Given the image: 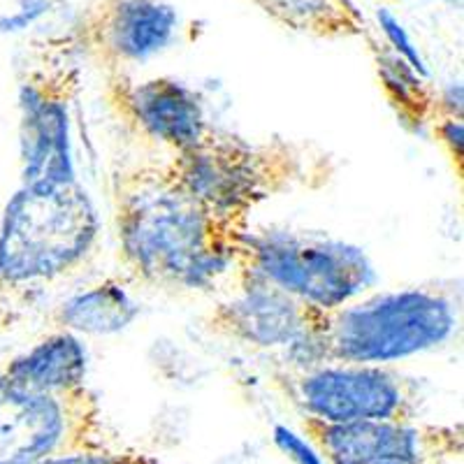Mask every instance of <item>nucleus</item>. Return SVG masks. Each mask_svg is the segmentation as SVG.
Instances as JSON below:
<instances>
[{
    "label": "nucleus",
    "instance_id": "nucleus-15",
    "mask_svg": "<svg viewBox=\"0 0 464 464\" xmlns=\"http://www.w3.org/2000/svg\"><path fill=\"white\" fill-rule=\"evenodd\" d=\"M138 316L140 304L132 300L126 285L119 279H105L56 306L52 321L74 334L105 337L123 333Z\"/></svg>",
    "mask_w": 464,
    "mask_h": 464
},
{
    "label": "nucleus",
    "instance_id": "nucleus-7",
    "mask_svg": "<svg viewBox=\"0 0 464 464\" xmlns=\"http://www.w3.org/2000/svg\"><path fill=\"white\" fill-rule=\"evenodd\" d=\"M98 449H105V425L89 385L31 391L0 370V464H47Z\"/></svg>",
    "mask_w": 464,
    "mask_h": 464
},
{
    "label": "nucleus",
    "instance_id": "nucleus-11",
    "mask_svg": "<svg viewBox=\"0 0 464 464\" xmlns=\"http://www.w3.org/2000/svg\"><path fill=\"white\" fill-rule=\"evenodd\" d=\"M105 101L128 130L169 153L198 147L217 128L202 95L168 74L140 82L128 72L105 74Z\"/></svg>",
    "mask_w": 464,
    "mask_h": 464
},
{
    "label": "nucleus",
    "instance_id": "nucleus-19",
    "mask_svg": "<svg viewBox=\"0 0 464 464\" xmlns=\"http://www.w3.org/2000/svg\"><path fill=\"white\" fill-rule=\"evenodd\" d=\"M53 0H16L14 10L0 14V35H14L37 24L44 14H49Z\"/></svg>",
    "mask_w": 464,
    "mask_h": 464
},
{
    "label": "nucleus",
    "instance_id": "nucleus-20",
    "mask_svg": "<svg viewBox=\"0 0 464 464\" xmlns=\"http://www.w3.org/2000/svg\"><path fill=\"white\" fill-rule=\"evenodd\" d=\"M272 439H275L276 449L288 455L295 464H325V459L314 449V443L309 439L300 437V434L285 428V425H275Z\"/></svg>",
    "mask_w": 464,
    "mask_h": 464
},
{
    "label": "nucleus",
    "instance_id": "nucleus-4",
    "mask_svg": "<svg viewBox=\"0 0 464 464\" xmlns=\"http://www.w3.org/2000/svg\"><path fill=\"white\" fill-rule=\"evenodd\" d=\"M168 165L198 198L232 217L251 218L265 200L284 196L312 179L327 181L325 159L288 140H248L214 128L188 151L169 153Z\"/></svg>",
    "mask_w": 464,
    "mask_h": 464
},
{
    "label": "nucleus",
    "instance_id": "nucleus-8",
    "mask_svg": "<svg viewBox=\"0 0 464 464\" xmlns=\"http://www.w3.org/2000/svg\"><path fill=\"white\" fill-rule=\"evenodd\" d=\"M272 385L302 418L323 422L418 420L416 385L388 364H284L272 372Z\"/></svg>",
    "mask_w": 464,
    "mask_h": 464
},
{
    "label": "nucleus",
    "instance_id": "nucleus-21",
    "mask_svg": "<svg viewBox=\"0 0 464 464\" xmlns=\"http://www.w3.org/2000/svg\"><path fill=\"white\" fill-rule=\"evenodd\" d=\"M47 464H168L159 458H151V455H142V453H111V450L98 449V450H89V453H77V455H68V458H58L52 459Z\"/></svg>",
    "mask_w": 464,
    "mask_h": 464
},
{
    "label": "nucleus",
    "instance_id": "nucleus-1",
    "mask_svg": "<svg viewBox=\"0 0 464 464\" xmlns=\"http://www.w3.org/2000/svg\"><path fill=\"white\" fill-rule=\"evenodd\" d=\"M119 263L156 288L209 290L230 276L251 218L207 205L168 160L119 165L110 174Z\"/></svg>",
    "mask_w": 464,
    "mask_h": 464
},
{
    "label": "nucleus",
    "instance_id": "nucleus-16",
    "mask_svg": "<svg viewBox=\"0 0 464 464\" xmlns=\"http://www.w3.org/2000/svg\"><path fill=\"white\" fill-rule=\"evenodd\" d=\"M281 28L318 40H351L367 33V19L353 0H254Z\"/></svg>",
    "mask_w": 464,
    "mask_h": 464
},
{
    "label": "nucleus",
    "instance_id": "nucleus-22",
    "mask_svg": "<svg viewBox=\"0 0 464 464\" xmlns=\"http://www.w3.org/2000/svg\"><path fill=\"white\" fill-rule=\"evenodd\" d=\"M464 110V91L462 82H450L449 86L437 91V116H459ZM434 116V119H437Z\"/></svg>",
    "mask_w": 464,
    "mask_h": 464
},
{
    "label": "nucleus",
    "instance_id": "nucleus-12",
    "mask_svg": "<svg viewBox=\"0 0 464 464\" xmlns=\"http://www.w3.org/2000/svg\"><path fill=\"white\" fill-rule=\"evenodd\" d=\"M235 293L205 316L207 333L258 351H288L312 333L321 309L258 276L230 272Z\"/></svg>",
    "mask_w": 464,
    "mask_h": 464
},
{
    "label": "nucleus",
    "instance_id": "nucleus-18",
    "mask_svg": "<svg viewBox=\"0 0 464 464\" xmlns=\"http://www.w3.org/2000/svg\"><path fill=\"white\" fill-rule=\"evenodd\" d=\"M432 132L437 142L446 149L450 163L455 165V174L462 181L464 177V123L459 116H437L432 121Z\"/></svg>",
    "mask_w": 464,
    "mask_h": 464
},
{
    "label": "nucleus",
    "instance_id": "nucleus-13",
    "mask_svg": "<svg viewBox=\"0 0 464 464\" xmlns=\"http://www.w3.org/2000/svg\"><path fill=\"white\" fill-rule=\"evenodd\" d=\"M3 374L14 383L43 392L74 391L86 385L89 353L80 334L56 327L31 348L7 360Z\"/></svg>",
    "mask_w": 464,
    "mask_h": 464
},
{
    "label": "nucleus",
    "instance_id": "nucleus-2",
    "mask_svg": "<svg viewBox=\"0 0 464 464\" xmlns=\"http://www.w3.org/2000/svg\"><path fill=\"white\" fill-rule=\"evenodd\" d=\"M458 327L453 297L437 285L360 295L318 312L312 333L285 351V364H395L443 346Z\"/></svg>",
    "mask_w": 464,
    "mask_h": 464
},
{
    "label": "nucleus",
    "instance_id": "nucleus-14",
    "mask_svg": "<svg viewBox=\"0 0 464 464\" xmlns=\"http://www.w3.org/2000/svg\"><path fill=\"white\" fill-rule=\"evenodd\" d=\"M364 43L374 61L385 101L392 107L401 126L411 132H425L437 116V89L418 74L404 58L397 56L383 40L374 37L372 28L364 33Z\"/></svg>",
    "mask_w": 464,
    "mask_h": 464
},
{
    "label": "nucleus",
    "instance_id": "nucleus-5",
    "mask_svg": "<svg viewBox=\"0 0 464 464\" xmlns=\"http://www.w3.org/2000/svg\"><path fill=\"white\" fill-rule=\"evenodd\" d=\"M232 272L258 276L323 312L364 295L374 284V267L360 246L290 230L248 227Z\"/></svg>",
    "mask_w": 464,
    "mask_h": 464
},
{
    "label": "nucleus",
    "instance_id": "nucleus-17",
    "mask_svg": "<svg viewBox=\"0 0 464 464\" xmlns=\"http://www.w3.org/2000/svg\"><path fill=\"white\" fill-rule=\"evenodd\" d=\"M376 26H379L381 35H383L381 40H383L397 56L404 58L406 63L411 65L418 74H422L425 80H430L428 61L422 58L420 49L413 43V37L409 35L404 24H401L388 7H379V10H376Z\"/></svg>",
    "mask_w": 464,
    "mask_h": 464
},
{
    "label": "nucleus",
    "instance_id": "nucleus-9",
    "mask_svg": "<svg viewBox=\"0 0 464 464\" xmlns=\"http://www.w3.org/2000/svg\"><path fill=\"white\" fill-rule=\"evenodd\" d=\"M179 31L181 14L168 0H93L65 40L77 56L111 74L168 52Z\"/></svg>",
    "mask_w": 464,
    "mask_h": 464
},
{
    "label": "nucleus",
    "instance_id": "nucleus-3",
    "mask_svg": "<svg viewBox=\"0 0 464 464\" xmlns=\"http://www.w3.org/2000/svg\"><path fill=\"white\" fill-rule=\"evenodd\" d=\"M101 235L80 179L22 184L0 211V290L28 295L63 284L98 254Z\"/></svg>",
    "mask_w": 464,
    "mask_h": 464
},
{
    "label": "nucleus",
    "instance_id": "nucleus-6",
    "mask_svg": "<svg viewBox=\"0 0 464 464\" xmlns=\"http://www.w3.org/2000/svg\"><path fill=\"white\" fill-rule=\"evenodd\" d=\"M77 58L65 35L52 37L19 82L22 184L77 179L72 149V110L80 93Z\"/></svg>",
    "mask_w": 464,
    "mask_h": 464
},
{
    "label": "nucleus",
    "instance_id": "nucleus-10",
    "mask_svg": "<svg viewBox=\"0 0 464 464\" xmlns=\"http://www.w3.org/2000/svg\"><path fill=\"white\" fill-rule=\"evenodd\" d=\"M302 432L325 464H453L462 458L459 425L302 418Z\"/></svg>",
    "mask_w": 464,
    "mask_h": 464
}]
</instances>
